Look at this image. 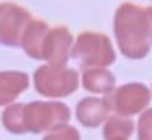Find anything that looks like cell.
I'll return each mask as SVG.
<instances>
[{
  "label": "cell",
  "mask_w": 152,
  "mask_h": 140,
  "mask_svg": "<svg viewBox=\"0 0 152 140\" xmlns=\"http://www.w3.org/2000/svg\"><path fill=\"white\" fill-rule=\"evenodd\" d=\"M113 33L121 53L129 59L145 58L152 46L147 9L122 4L113 16Z\"/></svg>",
  "instance_id": "1"
},
{
  "label": "cell",
  "mask_w": 152,
  "mask_h": 140,
  "mask_svg": "<svg viewBox=\"0 0 152 140\" xmlns=\"http://www.w3.org/2000/svg\"><path fill=\"white\" fill-rule=\"evenodd\" d=\"M71 58L81 69H87L111 65L116 59V53L106 35L86 32L76 39L71 51Z\"/></svg>",
  "instance_id": "2"
},
{
  "label": "cell",
  "mask_w": 152,
  "mask_h": 140,
  "mask_svg": "<svg viewBox=\"0 0 152 140\" xmlns=\"http://www.w3.org/2000/svg\"><path fill=\"white\" fill-rule=\"evenodd\" d=\"M36 92L46 98H64L79 88V74L66 67L41 65L34 73Z\"/></svg>",
  "instance_id": "3"
},
{
  "label": "cell",
  "mask_w": 152,
  "mask_h": 140,
  "mask_svg": "<svg viewBox=\"0 0 152 140\" xmlns=\"http://www.w3.org/2000/svg\"><path fill=\"white\" fill-rule=\"evenodd\" d=\"M70 117V109L61 102H31L23 106L27 133H46L56 125L69 122Z\"/></svg>",
  "instance_id": "4"
},
{
  "label": "cell",
  "mask_w": 152,
  "mask_h": 140,
  "mask_svg": "<svg viewBox=\"0 0 152 140\" xmlns=\"http://www.w3.org/2000/svg\"><path fill=\"white\" fill-rule=\"evenodd\" d=\"M151 98V91L139 82L126 84L104 95L111 112L128 117L146 110Z\"/></svg>",
  "instance_id": "5"
},
{
  "label": "cell",
  "mask_w": 152,
  "mask_h": 140,
  "mask_svg": "<svg viewBox=\"0 0 152 140\" xmlns=\"http://www.w3.org/2000/svg\"><path fill=\"white\" fill-rule=\"evenodd\" d=\"M30 21V13L22 6L12 3L0 4V45L21 47L22 34Z\"/></svg>",
  "instance_id": "6"
},
{
  "label": "cell",
  "mask_w": 152,
  "mask_h": 140,
  "mask_svg": "<svg viewBox=\"0 0 152 140\" xmlns=\"http://www.w3.org/2000/svg\"><path fill=\"white\" fill-rule=\"evenodd\" d=\"M74 39L65 27L48 29L42 44V61L53 67H66L71 58Z\"/></svg>",
  "instance_id": "7"
},
{
  "label": "cell",
  "mask_w": 152,
  "mask_h": 140,
  "mask_svg": "<svg viewBox=\"0 0 152 140\" xmlns=\"http://www.w3.org/2000/svg\"><path fill=\"white\" fill-rule=\"evenodd\" d=\"M110 112L104 98L87 97L76 105V118L87 128H96L103 125L110 116Z\"/></svg>",
  "instance_id": "8"
},
{
  "label": "cell",
  "mask_w": 152,
  "mask_h": 140,
  "mask_svg": "<svg viewBox=\"0 0 152 140\" xmlns=\"http://www.w3.org/2000/svg\"><path fill=\"white\" fill-rule=\"evenodd\" d=\"M29 87V77L23 71H0V106L12 104Z\"/></svg>",
  "instance_id": "9"
},
{
  "label": "cell",
  "mask_w": 152,
  "mask_h": 140,
  "mask_svg": "<svg viewBox=\"0 0 152 140\" xmlns=\"http://www.w3.org/2000/svg\"><path fill=\"white\" fill-rule=\"evenodd\" d=\"M81 82L86 91L105 95L115 89L116 77L106 67H92L83 69Z\"/></svg>",
  "instance_id": "10"
},
{
  "label": "cell",
  "mask_w": 152,
  "mask_h": 140,
  "mask_svg": "<svg viewBox=\"0 0 152 140\" xmlns=\"http://www.w3.org/2000/svg\"><path fill=\"white\" fill-rule=\"evenodd\" d=\"M48 29L45 22L31 19L26 27L21 39V47L27 56L36 61H42V44Z\"/></svg>",
  "instance_id": "11"
},
{
  "label": "cell",
  "mask_w": 152,
  "mask_h": 140,
  "mask_svg": "<svg viewBox=\"0 0 152 140\" xmlns=\"http://www.w3.org/2000/svg\"><path fill=\"white\" fill-rule=\"evenodd\" d=\"M134 132V122L128 117L113 114L104 122L103 136L107 140H127Z\"/></svg>",
  "instance_id": "12"
},
{
  "label": "cell",
  "mask_w": 152,
  "mask_h": 140,
  "mask_svg": "<svg viewBox=\"0 0 152 140\" xmlns=\"http://www.w3.org/2000/svg\"><path fill=\"white\" fill-rule=\"evenodd\" d=\"M23 106L24 104H9L1 116V122L5 129L12 134H24L27 133L23 122Z\"/></svg>",
  "instance_id": "13"
},
{
  "label": "cell",
  "mask_w": 152,
  "mask_h": 140,
  "mask_svg": "<svg viewBox=\"0 0 152 140\" xmlns=\"http://www.w3.org/2000/svg\"><path fill=\"white\" fill-rule=\"evenodd\" d=\"M44 138L48 140H77L80 139V133L75 127L65 122L56 125L52 128H50Z\"/></svg>",
  "instance_id": "14"
},
{
  "label": "cell",
  "mask_w": 152,
  "mask_h": 140,
  "mask_svg": "<svg viewBox=\"0 0 152 140\" xmlns=\"http://www.w3.org/2000/svg\"><path fill=\"white\" fill-rule=\"evenodd\" d=\"M138 138L141 140H152V108L144 110L139 117Z\"/></svg>",
  "instance_id": "15"
},
{
  "label": "cell",
  "mask_w": 152,
  "mask_h": 140,
  "mask_svg": "<svg viewBox=\"0 0 152 140\" xmlns=\"http://www.w3.org/2000/svg\"><path fill=\"white\" fill-rule=\"evenodd\" d=\"M148 12V17H150V28H151V41H152V7L147 9Z\"/></svg>",
  "instance_id": "16"
},
{
  "label": "cell",
  "mask_w": 152,
  "mask_h": 140,
  "mask_svg": "<svg viewBox=\"0 0 152 140\" xmlns=\"http://www.w3.org/2000/svg\"><path fill=\"white\" fill-rule=\"evenodd\" d=\"M151 94H152V89H151Z\"/></svg>",
  "instance_id": "17"
}]
</instances>
